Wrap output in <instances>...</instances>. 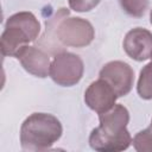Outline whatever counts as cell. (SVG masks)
Segmentation results:
<instances>
[{"instance_id": "obj_1", "label": "cell", "mask_w": 152, "mask_h": 152, "mask_svg": "<svg viewBox=\"0 0 152 152\" xmlns=\"http://www.w3.org/2000/svg\"><path fill=\"white\" fill-rule=\"evenodd\" d=\"M100 125L89 135V145L95 151L118 152L128 148L132 142L127 129L129 113L122 104H114L109 110L99 114Z\"/></svg>"}, {"instance_id": "obj_2", "label": "cell", "mask_w": 152, "mask_h": 152, "mask_svg": "<svg viewBox=\"0 0 152 152\" xmlns=\"http://www.w3.org/2000/svg\"><path fill=\"white\" fill-rule=\"evenodd\" d=\"M61 121L48 113H33L20 127V145L25 151L49 150L62 135Z\"/></svg>"}, {"instance_id": "obj_3", "label": "cell", "mask_w": 152, "mask_h": 152, "mask_svg": "<svg viewBox=\"0 0 152 152\" xmlns=\"http://www.w3.org/2000/svg\"><path fill=\"white\" fill-rule=\"evenodd\" d=\"M40 32V24L31 12H18L12 14L5 24V30L0 39L2 56L15 57L18 51L36 42Z\"/></svg>"}, {"instance_id": "obj_4", "label": "cell", "mask_w": 152, "mask_h": 152, "mask_svg": "<svg viewBox=\"0 0 152 152\" xmlns=\"http://www.w3.org/2000/svg\"><path fill=\"white\" fill-rule=\"evenodd\" d=\"M83 71L84 65L80 56L68 51H62L57 53L51 62L49 76L59 86L71 87L80 82Z\"/></svg>"}, {"instance_id": "obj_5", "label": "cell", "mask_w": 152, "mask_h": 152, "mask_svg": "<svg viewBox=\"0 0 152 152\" xmlns=\"http://www.w3.org/2000/svg\"><path fill=\"white\" fill-rule=\"evenodd\" d=\"M95 37L93 25L78 17H65L57 27V38L64 46L84 48L89 45Z\"/></svg>"}, {"instance_id": "obj_6", "label": "cell", "mask_w": 152, "mask_h": 152, "mask_svg": "<svg viewBox=\"0 0 152 152\" xmlns=\"http://www.w3.org/2000/svg\"><path fill=\"white\" fill-rule=\"evenodd\" d=\"M115 91L118 97L126 96L133 87L134 71L129 64L122 61H112L106 63L99 74Z\"/></svg>"}, {"instance_id": "obj_7", "label": "cell", "mask_w": 152, "mask_h": 152, "mask_svg": "<svg viewBox=\"0 0 152 152\" xmlns=\"http://www.w3.org/2000/svg\"><path fill=\"white\" fill-rule=\"evenodd\" d=\"M15 58L20 62L21 66L31 75L44 78L48 77L50 72V56L49 53L39 46L25 45L23 46Z\"/></svg>"}, {"instance_id": "obj_8", "label": "cell", "mask_w": 152, "mask_h": 152, "mask_svg": "<svg viewBox=\"0 0 152 152\" xmlns=\"http://www.w3.org/2000/svg\"><path fill=\"white\" fill-rule=\"evenodd\" d=\"M116 99L118 95L115 94L114 89L102 78L91 82L84 93L86 104L99 114L114 107Z\"/></svg>"}, {"instance_id": "obj_9", "label": "cell", "mask_w": 152, "mask_h": 152, "mask_svg": "<svg viewBox=\"0 0 152 152\" xmlns=\"http://www.w3.org/2000/svg\"><path fill=\"white\" fill-rule=\"evenodd\" d=\"M124 50L132 59L142 62L151 58L152 33L144 27H135L128 31L122 43Z\"/></svg>"}, {"instance_id": "obj_10", "label": "cell", "mask_w": 152, "mask_h": 152, "mask_svg": "<svg viewBox=\"0 0 152 152\" xmlns=\"http://www.w3.org/2000/svg\"><path fill=\"white\" fill-rule=\"evenodd\" d=\"M69 15V11L66 8H59L51 18H49L45 23V32L42 34L38 40V46L45 50L48 53L56 56L57 53L65 51L64 45H62L57 38V27L62 19Z\"/></svg>"}, {"instance_id": "obj_11", "label": "cell", "mask_w": 152, "mask_h": 152, "mask_svg": "<svg viewBox=\"0 0 152 152\" xmlns=\"http://www.w3.org/2000/svg\"><path fill=\"white\" fill-rule=\"evenodd\" d=\"M137 90L141 99L144 100L152 99V62L146 64L140 70Z\"/></svg>"}, {"instance_id": "obj_12", "label": "cell", "mask_w": 152, "mask_h": 152, "mask_svg": "<svg viewBox=\"0 0 152 152\" xmlns=\"http://www.w3.org/2000/svg\"><path fill=\"white\" fill-rule=\"evenodd\" d=\"M132 142L133 147L138 152H152V129L145 128L138 132Z\"/></svg>"}, {"instance_id": "obj_13", "label": "cell", "mask_w": 152, "mask_h": 152, "mask_svg": "<svg viewBox=\"0 0 152 152\" xmlns=\"http://www.w3.org/2000/svg\"><path fill=\"white\" fill-rule=\"evenodd\" d=\"M122 10L132 17H142L148 7V0H119Z\"/></svg>"}, {"instance_id": "obj_14", "label": "cell", "mask_w": 152, "mask_h": 152, "mask_svg": "<svg viewBox=\"0 0 152 152\" xmlns=\"http://www.w3.org/2000/svg\"><path fill=\"white\" fill-rule=\"evenodd\" d=\"M68 2L75 12H89L99 5L100 0H68Z\"/></svg>"}, {"instance_id": "obj_15", "label": "cell", "mask_w": 152, "mask_h": 152, "mask_svg": "<svg viewBox=\"0 0 152 152\" xmlns=\"http://www.w3.org/2000/svg\"><path fill=\"white\" fill-rule=\"evenodd\" d=\"M150 23L152 24V10H151V13H150Z\"/></svg>"}, {"instance_id": "obj_16", "label": "cell", "mask_w": 152, "mask_h": 152, "mask_svg": "<svg viewBox=\"0 0 152 152\" xmlns=\"http://www.w3.org/2000/svg\"><path fill=\"white\" fill-rule=\"evenodd\" d=\"M151 58H152V53H151Z\"/></svg>"}, {"instance_id": "obj_17", "label": "cell", "mask_w": 152, "mask_h": 152, "mask_svg": "<svg viewBox=\"0 0 152 152\" xmlns=\"http://www.w3.org/2000/svg\"><path fill=\"white\" fill-rule=\"evenodd\" d=\"M151 126H152V122H151Z\"/></svg>"}]
</instances>
